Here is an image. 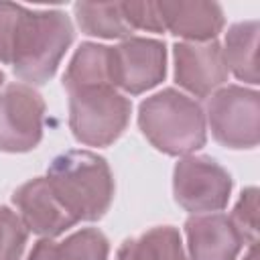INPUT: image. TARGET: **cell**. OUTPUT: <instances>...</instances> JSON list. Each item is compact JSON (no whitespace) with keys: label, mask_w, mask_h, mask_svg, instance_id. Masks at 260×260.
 I'll return each mask as SVG.
<instances>
[{"label":"cell","mask_w":260,"mask_h":260,"mask_svg":"<svg viewBox=\"0 0 260 260\" xmlns=\"http://www.w3.org/2000/svg\"><path fill=\"white\" fill-rule=\"evenodd\" d=\"M112 85L128 95L156 87L167 75V45L158 39L130 37L110 51Z\"/></svg>","instance_id":"obj_7"},{"label":"cell","mask_w":260,"mask_h":260,"mask_svg":"<svg viewBox=\"0 0 260 260\" xmlns=\"http://www.w3.org/2000/svg\"><path fill=\"white\" fill-rule=\"evenodd\" d=\"M108 254L110 242L106 234L98 228H83L61 242L41 238L32 246L28 260H108Z\"/></svg>","instance_id":"obj_13"},{"label":"cell","mask_w":260,"mask_h":260,"mask_svg":"<svg viewBox=\"0 0 260 260\" xmlns=\"http://www.w3.org/2000/svg\"><path fill=\"white\" fill-rule=\"evenodd\" d=\"M22 6L12 2H0V63L10 65L12 59V43L18 26Z\"/></svg>","instance_id":"obj_21"},{"label":"cell","mask_w":260,"mask_h":260,"mask_svg":"<svg viewBox=\"0 0 260 260\" xmlns=\"http://www.w3.org/2000/svg\"><path fill=\"white\" fill-rule=\"evenodd\" d=\"M205 122L213 140L223 148H256L260 140V93L244 85L219 87L207 102Z\"/></svg>","instance_id":"obj_5"},{"label":"cell","mask_w":260,"mask_h":260,"mask_svg":"<svg viewBox=\"0 0 260 260\" xmlns=\"http://www.w3.org/2000/svg\"><path fill=\"white\" fill-rule=\"evenodd\" d=\"M2 85H4V71L0 69V87H2Z\"/></svg>","instance_id":"obj_23"},{"label":"cell","mask_w":260,"mask_h":260,"mask_svg":"<svg viewBox=\"0 0 260 260\" xmlns=\"http://www.w3.org/2000/svg\"><path fill=\"white\" fill-rule=\"evenodd\" d=\"M256 244H258V242L248 244V252H246L244 260H258V246H256Z\"/></svg>","instance_id":"obj_22"},{"label":"cell","mask_w":260,"mask_h":260,"mask_svg":"<svg viewBox=\"0 0 260 260\" xmlns=\"http://www.w3.org/2000/svg\"><path fill=\"white\" fill-rule=\"evenodd\" d=\"M116 260H187V256L179 230L156 225L138 238L126 240L118 248Z\"/></svg>","instance_id":"obj_16"},{"label":"cell","mask_w":260,"mask_h":260,"mask_svg":"<svg viewBox=\"0 0 260 260\" xmlns=\"http://www.w3.org/2000/svg\"><path fill=\"white\" fill-rule=\"evenodd\" d=\"M47 181L63 209L79 221H98L114 199V175L104 156L91 150H67L57 154Z\"/></svg>","instance_id":"obj_2"},{"label":"cell","mask_w":260,"mask_h":260,"mask_svg":"<svg viewBox=\"0 0 260 260\" xmlns=\"http://www.w3.org/2000/svg\"><path fill=\"white\" fill-rule=\"evenodd\" d=\"M132 104L116 87H91L69 93V128L85 146H110L130 122Z\"/></svg>","instance_id":"obj_4"},{"label":"cell","mask_w":260,"mask_h":260,"mask_svg":"<svg viewBox=\"0 0 260 260\" xmlns=\"http://www.w3.org/2000/svg\"><path fill=\"white\" fill-rule=\"evenodd\" d=\"M232 193L230 173L211 156H183L173 171L175 201L189 213H217Z\"/></svg>","instance_id":"obj_6"},{"label":"cell","mask_w":260,"mask_h":260,"mask_svg":"<svg viewBox=\"0 0 260 260\" xmlns=\"http://www.w3.org/2000/svg\"><path fill=\"white\" fill-rule=\"evenodd\" d=\"M122 12L126 22L132 30H148V32H162V16L158 10V2L152 0H130L122 2Z\"/></svg>","instance_id":"obj_20"},{"label":"cell","mask_w":260,"mask_h":260,"mask_svg":"<svg viewBox=\"0 0 260 260\" xmlns=\"http://www.w3.org/2000/svg\"><path fill=\"white\" fill-rule=\"evenodd\" d=\"M110 51L112 47L100 43H81L63 75V87L67 89V93L112 85Z\"/></svg>","instance_id":"obj_15"},{"label":"cell","mask_w":260,"mask_h":260,"mask_svg":"<svg viewBox=\"0 0 260 260\" xmlns=\"http://www.w3.org/2000/svg\"><path fill=\"white\" fill-rule=\"evenodd\" d=\"M45 100L26 83H10L0 93V150L28 152L43 138Z\"/></svg>","instance_id":"obj_8"},{"label":"cell","mask_w":260,"mask_h":260,"mask_svg":"<svg viewBox=\"0 0 260 260\" xmlns=\"http://www.w3.org/2000/svg\"><path fill=\"white\" fill-rule=\"evenodd\" d=\"M28 240V230L16 211L0 205V260H20Z\"/></svg>","instance_id":"obj_18"},{"label":"cell","mask_w":260,"mask_h":260,"mask_svg":"<svg viewBox=\"0 0 260 260\" xmlns=\"http://www.w3.org/2000/svg\"><path fill=\"white\" fill-rule=\"evenodd\" d=\"M258 20H242L228 28L221 47L228 71L250 85L258 83Z\"/></svg>","instance_id":"obj_14"},{"label":"cell","mask_w":260,"mask_h":260,"mask_svg":"<svg viewBox=\"0 0 260 260\" xmlns=\"http://www.w3.org/2000/svg\"><path fill=\"white\" fill-rule=\"evenodd\" d=\"M73 12L83 35L122 41L132 37V28L122 12V2H77Z\"/></svg>","instance_id":"obj_17"},{"label":"cell","mask_w":260,"mask_h":260,"mask_svg":"<svg viewBox=\"0 0 260 260\" xmlns=\"http://www.w3.org/2000/svg\"><path fill=\"white\" fill-rule=\"evenodd\" d=\"M165 30L185 39V43H209L225 26L223 8L203 0H162L158 2Z\"/></svg>","instance_id":"obj_11"},{"label":"cell","mask_w":260,"mask_h":260,"mask_svg":"<svg viewBox=\"0 0 260 260\" xmlns=\"http://www.w3.org/2000/svg\"><path fill=\"white\" fill-rule=\"evenodd\" d=\"M185 236L191 260H236L246 244L223 213L191 215L185 221Z\"/></svg>","instance_id":"obj_12"},{"label":"cell","mask_w":260,"mask_h":260,"mask_svg":"<svg viewBox=\"0 0 260 260\" xmlns=\"http://www.w3.org/2000/svg\"><path fill=\"white\" fill-rule=\"evenodd\" d=\"M73 35L71 18L63 10L22 6L10 59L14 75L30 87L45 85L57 73Z\"/></svg>","instance_id":"obj_1"},{"label":"cell","mask_w":260,"mask_h":260,"mask_svg":"<svg viewBox=\"0 0 260 260\" xmlns=\"http://www.w3.org/2000/svg\"><path fill=\"white\" fill-rule=\"evenodd\" d=\"M138 126L144 138L169 156H189L205 146L207 122L201 104L175 87L140 102Z\"/></svg>","instance_id":"obj_3"},{"label":"cell","mask_w":260,"mask_h":260,"mask_svg":"<svg viewBox=\"0 0 260 260\" xmlns=\"http://www.w3.org/2000/svg\"><path fill=\"white\" fill-rule=\"evenodd\" d=\"M230 219L246 244L258 242V189L256 187H248L240 193V199L234 205Z\"/></svg>","instance_id":"obj_19"},{"label":"cell","mask_w":260,"mask_h":260,"mask_svg":"<svg viewBox=\"0 0 260 260\" xmlns=\"http://www.w3.org/2000/svg\"><path fill=\"white\" fill-rule=\"evenodd\" d=\"M175 81L195 98H207L228 81L223 51L217 41L177 43L173 47Z\"/></svg>","instance_id":"obj_9"},{"label":"cell","mask_w":260,"mask_h":260,"mask_svg":"<svg viewBox=\"0 0 260 260\" xmlns=\"http://www.w3.org/2000/svg\"><path fill=\"white\" fill-rule=\"evenodd\" d=\"M12 203L16 205L24 228L41 238L53 240L77 225V221L57 201L47 177H35L22 183L12 193Z\"/></svg>","instance_id":"obj_10"}]
</instances>
